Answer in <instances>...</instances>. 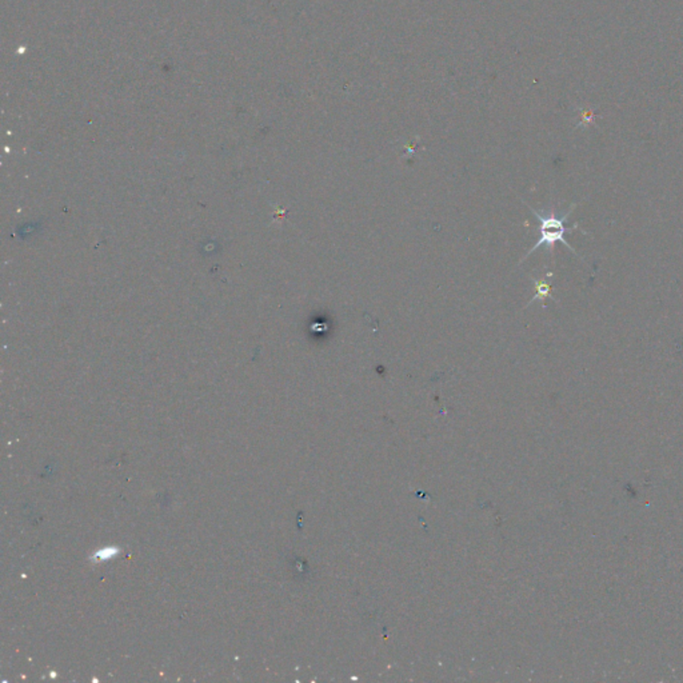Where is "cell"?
Listing matches in <instances>:
<instances>
[{
  "label": "cell",
  "instance_id": "obj_2",
  "mask_svg": "<svg viewBox=\"0 0 683 683\" xmlns=\"http://www.w3.org/2000/svg\"><path fill=\"white\" fill-rule=\"evenodd\" d=\"M533 281H534V285H536V295H534V298L527 303V306H530L534 300H538V299L543 302L545 298H547V296L553 298V295L550 294V283H548V282H546L545 279H543V281H536V279H533ZM553 299H554V298H553Z\"/></svg>",
  "mask_w": 683,
  "mask_h": 683
},
{
  "label": "cell",
  "instance_id": "obj_1",
  "mask_svg": "<svg viewBox=\"0 0 683 683\" xmlns=\"http://www.w3.org/2000/svg\"><path fill=\"white\" fill-rule=\"evenodd\" d=\"M574 228H578V225H574L571 228H559V230H554V228H539V232H541L539 239L536 240V243L533 246V249L526 254V256H524L521 262H524L526 258H529V255H531L534 251L538 250V249L542 247V246H545L547 251L551 254L553 249H554V244H555L557 242L563 243L568 249H570V251H572V254H575L577 256H580V254L570 246L568 240L565 239V234H566L568 231H570V230H574Z\"/></svg>",
  "mask_w": 683,
  "mask_h": 683
}]
</instances>
